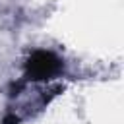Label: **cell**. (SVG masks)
<instances>
[{"label": "cell", "instance_id": "1", "mask_svg": "<svg viewBox=\"0 0 124 124\" xmlns=\"http://www.w3.org/2000/svg\"><path fill=\"white\" fill-rule=\"evenodd\" d=\"M62 70V60L48 50H35L25 66V76L29 79H50Z\"/></svg>", "mask_w": 124, "mask_h": 124}, {"label": "cell", "instance_id": "2", "mask_svg": "<svg viewBox=\"0 0 124 124\" xmlns=\"http://www.w3.org/2000/svg\"><path fill=\"white\" fill-rule=\"evenodd\" d=\"M17 122H19V120H17V118H14V116H10V118H6V120H4V124H17Z\"/></svg>", "mask_w": 124, "mask_h": 124}]
</instances>
